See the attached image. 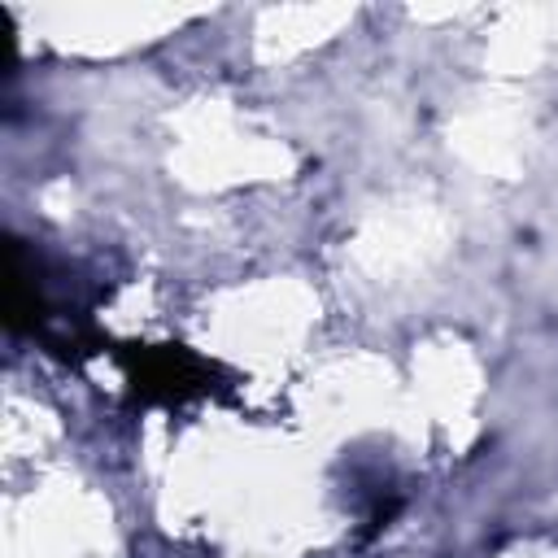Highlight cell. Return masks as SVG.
I'll use <instances>...</instances> for the list:
<instances>
[{"mask_svg":"<svg viewBox=\"0 0 558 558\" xmlns=\"http://www.w3.org/2000/svg\"><path fill=\"white\" fill-rule=\"evenodd\" d=\"M122 362L140 401L179 405L209 392V362H201L183 344H144V349H131Z\"/></svg>","mask_w":558,"mask_h":558,"instance_id":"6da1fadb","label":"cell"}]
</instances>
